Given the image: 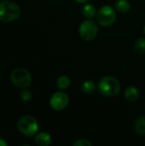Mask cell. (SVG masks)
<instances>
[{"label":"cell","mask_w":145,"mask_h":146,"mask_svg":"<svg viewBox=\"0 0 145 146\" xmlns=\"http://www.w3.org/2000/svg\"><path fill=\"white\" fill-rule=\"evenodd\" d=\"M11 81L13 84L20 88H25L27 87L32 81L31 74L30 73L24 68H16L15 69L11 75H10Z\"/></svg>","instance_id":"cell-4"},{"label":"cell","mask_w":145,"mask_h":146,"mask_svg":"<svg viewBox=\"0 0 145 146\" xmlns=\"http://www.w3.org/2000/svg\"><path fill=\"white\" fill-rule=\"evenodd\" d=\"M74 146H91V143L88 141L87 139H79L76 142L73 143Z\"/></svg>","instance_id":"cell-17"},{"label":"cell","mask_w":145,"mask_h":146,"mask_svg":"<svg viewBox=\"0 0 145 146\" xmlns=\"http://www.w3.org/2000/svg\"><path fill=\"white\" fill-rule=\"evenodd\" d=\"M98 92L105 97H114L121 91V84L113 76H105L100 80L97 85Z\"/></svg>","instance_id":"cell-1"},{"label":"cell","mask_w":145,"mask_h":146,"mask_svg":"<svg viewBox=\"0 0 145 146\" xmlns=\"http://www.w3.org/2000/svg\"><path fill=\"white\" fill-rule=\"evenodd\" d=\"M0 146H7V143L0 138Z\"/></svg>","instance_id":"cell-18"},{"label":"cell","mask_w":145,"mask_h":146,"mask_svg":"<svg viewBox=\"0 0 145 146\" xmlns=\"http://www.w3.org/2000/svg\"><path fill=\"white\" fill-rule=\"evenodd\" d=\"M139 97V92L138 90L134 86H129L126 88L125 92V98L129 102H134L138 100Z\"/></svg>","instance_id":"cell-8"},{"label":"cell","mask_w":145,"mask_h":146,"mask_svg":"<svg viewBox=\"0 0 145 146\" xmlns=\"http://www.w3.org/2000/svg\"><path fill=\"white\" fill-rule=\"evenodd\" d=\"M134 129L138 135H145V117L141 116L134 122Z\"/></svg>","instance_id":"cell-10"},{"label":"cell","mask_w":145,"mask_h":146,"mask_svg":"<svg viewBox=\"0 0 145 146\" xmlns=\"http://www.w3.org/2000/svg\"><path fill=\"white\" fill-rule=\"evenodd\" d=\"M32 92L27 90V89H25L23 91H21V98L23 102H28L32 99Z\"/></svg>","instance_id":"cell-16"},{"label":"cell","mask_w":145,"mask_h":146,"mask_svg":"<svg viewBox=\"0 0 145 146\" xmlns=\"http://www.w3.org/2000/svg\"><path fill=\"white\" fill-rule=\"evenodd\" d=\"M82 13L85 15V17L88 18V19H92L97 15L95 7L92 4H90V3L85 4L83 6V8H82Z\"/></svg>","instance_id":"cell-11"},{"label":"cell","mask_w":145,"mask_h":146,"mask_svg":"<svg viewBox=\"0 0 145 146\" xmlns=\"http://www.w3.org/2000/svg\"><path fill=\"white\" fill-rule=\"evenodd\" d=\"M69 103L68 96L62 92H56L50 100V104L51 108L55 110H62L65 109Z\"/></svg>","instance_id":"cell-7"},{"label":"cell","mask_w":145,"mask_h":146,"mask_svg":"<svg viewBox=\"0 0 145 146\" xmlns=\"http://www.w3.org/2000/svg\"><path fill=\"white\" fill-rule=\"evenodd\" d=\"M35 141L37 145L40 146L50 145L51 143V138L50 136L46 133H39L35 137Z\"/></svg>","instance_id":"cell-9"},{"label":"cell","mask_w":145,"mask_h":146,"mask_svg":"<svg viewBox=\"0 0 145 146\" xmlns=\"http://www.w3.org/2000/svg\"><path fill=\"white\" fill-rule=\"evenodd\" d=\"M116 20V12L110 6L102 7L97 13V22L103 27H108L112 25Z\"/></svg>","instance_id":"cell-5"},{"label":"cell","mask_w":145,"mask_h":146,"mask_svg":"<svg viewBox=\"0 0 145 146\" xmlns=\"http://www.w3.org/2000/svg\"><path fill=\"white\" fill-rule=\"evenodd\" d=\"M21 14V9L14 2L3 1L0 3V20L9 22L16 20Z\"/></svg>","instance_id":"cell-2"},{"label":"cell","mask_w":145,"mask_h":146,"mask_svg":"<svg viewBox=\"0 0 145 146\" xmlns=\"http://www.w3.org/2000/svg\"><path fill=\"white\" fill-rule=\"evenodd\" d=\"M97 25L93 20H86L83 21L79 27V35L82 39L85 41H91L97 37Z\"/></svg>","instance_id":"cell-6"},{"label":"cell","mask_w":145,"mask_h":146,"mask_svg":"<svg viewBox=\"0 0 145 146\" xmlns=\"http://www.w3.org/2000/svg\"><path fill=\"white\" fill-rule=\"evenodd\" d=\"M144 108H145V104H144Z\"/></svg>","instance_id":"cell-21"},{"label":"cell","mask_w":145,"mask_h":146,"mask_svg":"<svg viewBox=\"0 0 145 146\" xmlns=\"http://www.w3.org/2000/svg\"><path fill=\"white\" fill-rule=\"evenodd\" d=\"M75 1L78 2V3H85V2H87L89 0H75Z\"/></svg>","instance_id":"cell-19"},{"label":"cell","mask_w":145,"mask_h":146,"mask_svg":"<svg viewBox=\"0 0 145 146\" xmlns=\"http://www.w3.org/2000/svg\"><path fill=\"white\" fill-rule=\"evenodd\" d=\"M134 50H135V52L139 55V56H142L145 54V39L144 38H138L136 43H135V45H134Z\"/></svg>","instance_id":"cell-15"},{"label":"cell","mask_w":145,"mask_h":146,"mask_svg":"<svg viewBox=\"0 0 145 146\" xmlns=\"http://www.w3.org/2000/svg\"><path fill=\"white\" fill-rule=\"evenodd\" d=\"M115 8L119 12L126 13V12L129 11V9L131 8V4L127 0H119L115 4Z\"/></svg>","instance_id":"cell-13"},{"label":"cell","mask_w":145,"mask_h":146,"mask_svg":"<svg viewBox=\"0 0 145 146\" xmlns=\"http://www.w3.org/2000/svg\"><path fill=\"white\" fill-rule=\"evenodd\" d=\"M81 90L83 92L86 94H92L96 90V85L91 80H86L84 83H82Z\"/></svg>","instance_id":"cell-12"},{"label":"cell","mask_w":145,"mask_h":146,"mask_svg":"<svg viewBox=\"0 0 145 146\" xmlns=\"http://www.w3.org/2000/svg\"><path fill=\"white\" fill-rule=\"evenodd\" d=\"M17 127L23 135L31 137L38 132V123L34 117L30 115H24L18 120Z\"/></svg>","instance_id":"cell-3"},{"label":"cell","mask_w":145,"mask_h":146,"mask_svg":"<svg viewBox=\"0 0 145 146\" xmlns=\"http://www.w3.org/2000/svg\"><path fill=\"white\" fill-rule=\"evenodd\" d=\"M144 33H145V27H144Z\"/></svg>","instance_id":"cell-20"},{"label":"cell","mask_w":145,"mask_h":146,"mask_svg":"<svg viewBox=\"0 0 145 146\" xmlns=\"http://www.w3.org/2000/svg\"><path fill=\"white\" fill-rule=\"evenodd\" d=\"M56 85L59 89L65 90V89L68 88V86H70V80L68 76L62 75L58 78V80L56 81Z\"/></svg>","instance_id":"cell-14"}]
</instances>
